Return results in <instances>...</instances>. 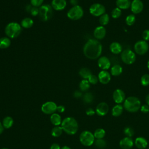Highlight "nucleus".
Instances as JSON below:
<instances>
[{"instance_id":"5701e85b","label":"nucleus","mask_w":149,"mask_h":149,"mask_svg":"<svg viewBox=\"0 0 149 149\" xmlns=\"http://www.w3.org/2000/svg\"><path fill=\"white\" fill-rule=\"evenodd\" d=\"M50 120L54 126H59L62 123V119L61 116L56 113H54L50 117Z\"/></svg>"},{"instance_id":"f3484780","label":"nucleus","mask_w":149,"mask_h":149,"mask_svg":"<svg viewBox=\"0 0 149 149\" xmlns=\"http://www.w3.org/2000/svg\"><path fill=\"white\" fill-rule=\"evenodd\" d=\"M98 78L99 81L103 84H108L111 79V74L109 72H108L106 70H101L98 75Z\"/></svg>"},{"instance_id":"37998d69","label":"nucleus","mask_w":149,"mask_h":149,"mask_svg":"<svg viewBox=\"0 0 149 149\" xmlns=\"http://www.w3.org/2000/svg\"><path fill=\"white\" fill-rule=\"evenodd\" d=\"M30 13L33 16H37L39 13V8L35 6L31 7L30 10Z\"/></svg>"},{"instance_id":"393cba45","label":"nucleus","mask_w":149,"mask_h":149,"mask_svg":"<svg viewBox=\"0 0 149 149\" xmlns=\"http://www.w3.org/2000/svg\"><path fill=\"white\" fill-rule=\"evenodd\" d=\"M123 71L122 66L119 64L114 65L111 69V74L113 76H119Z\"/></svg>"},{"instance_id":"79ce46f5","label":"nucleus","mask_w":149,"mask_h":149,"mask_svg":"<svg viewBox=\"0 0 149 149\" xmlns=\"http://www.w3.org/2000/svg\"><path fill=\"white\" fill-rule=\"evenodd\" d=\"M142 37L143 40L147 41L149 40V30H145L142 33Z\"/></svg>"},{"instance_id":"49530a36","label":"nucleus","mask_w":149,"mask_h":149,"mask_svg":"<svg viewBox=\"0 0 149 149\" xmlns=\"http://www.w3.org/2000/svg\"><path fill=\"white\" fill-rule=\"evenodd\" d=\"M65 107L63 106V105H59L57 107V109L56 111H58L60 113H62L65 111Z\"/></svg>"},{"instance_id":"de8ad7c7","label":"nucleus","mask_w":149,"mask_h":149,"mask_svg":"<svg viewBox=\"0 0 149 149\" xmlns=\"http://www.w3.org/2000/svg\"><path fill=\"white\" fill-rule=\"evenodd\" d=\"M61 148L60 147L59 145L57 143H53L51 147H50V149H61Z\"/></svg>"},{"instance_id":"3c124183","label":"nucleus","mask_w":149,"mask_h":149,"mask_svg":"<svg viewBox=\"0 0 149 149\" xmlns=\"http://www.w3.org/2000/svg\"><path fill=\"white\" fill-rule=\"evenodd\" d=\"M146 102L149 106V94H148L146 97Z\"/></svg>"},{"instance_id":"5fc2aeb1","label":"nucleus","mask_w":149,"mask_h":149,"mask_svg":"<svg viewBox=\"0 0 149 149\" xmlns=\"http://www.w3.org/2000/svg\"><path fill=\"white\" fill-rule=\"evenodd\" d=\"M147 68L149 69V60H148V62H147Z\"/></svg>"},{"instance_id":"b1692460","label":"nucleus","mask_w":149,"mask_h":149,"mask_svg":"<svg viewBox=\"0 0 149 149\" xmlns=\"http://www.w3.org/2000/svg\"><path fill=\"white\" fill-rule=\"evenodd\" d=\"M123 107L120 104H116L112 109V115L115 117L119 116L123 112Z\"/></svg>"},{"instance_id":"6ab92c4d","label":"nucleus","mask_w":149,"mask_h":149,"mask_svg":"<svg viewBox=\"0 0 149 149\" xmlns=\"http://www.w3.org/2000/svg\"><path fill=\"white\" fill-rule=\"evenodd\" d=\"M66 6V0H52L51 6L56 10H61Z\"/></svg>"},{"instance_id":"2eb2a0df","label":"nucleus","mask_w":149,"mask_h":149,"mask_svg":"<svg viewBox=\"0 0 149 149\" xmlns=\"http://www.w3.org/2000/svg\"><path fill=\"white\" fill-rule=\"evenodd\" d=\"M111 63L109 59L105 56L100 57L98 60V66L102 70L108 69L111 66Z\"/></svg>"},{"instance_id":"1a4fd4ad","label":"nucleus","mask_w":149,"mask_h":149,"mask_svg":"<svg viewBox=\"0 0 149 149\" xmlns=\"http://www.w3.org/2000/svg\"><path fill=\"white\" fill-rule=\"evenodd\" d=\"M149 45L147 41L144 40H140L137 41L134 45L135 52L140 55H143L146 54L148 50Z\"/></svg>"},{"instance_id":"c03bdc74","label":"nucleus","mask_w":149,"mask_h":149,"mask_svg":"<svg viewBox=\"0 0 149 149\" xmlns=\"http://www.w3.org/2000/svg\"><path fill=\"white\" fill-rule=\"evenodd\" d=\"M140 111L143 113H145L149 112V106L147 104L143 105L140 107Z\"/></svg>"},{"instance_id":"e433bc0d","label":"nucleus","mask_w":149,"mask_h":149,"mask_svg":"<svg viewBox=\"0 0 149 149\" xmlns=\"http://www.w3.org/2000/svg\"><path fill=\"white\" fill-rule=\"evenodd\" d=\"M122 14V11H121V9L118 8V7L114 8L112 12H111V15H112V17L114 19H118L119 18L120 15Z\"/></svg>"},{"instance_id":"c9c22d12","label":"nucleus","mask_w":149,"mask_h":149,"mask_svg":"<svg viewBox=\"0 0 149 149\" xmlns=\"http://www.w3.org/2000/svg\"><path fill=\"white\" fill-rule=\"evenodd\" d=\"M94 99V97L91 93H86L83 96V101L84 102L89 104L91 103Z\"/></svg>"},{"instance_id":"f704fd0d","label":"nucleus","mask_w":149,"mask_h":149,"mask_svg":"<svg viewBox=\"0 0 149 149\" xmlns=\"http://www.w3.org/2000/svg\"><path fill=\"white\" fill-rule=\"evenodd\" d=\"M141 84L143 86H148L149 85V74H144L141 77Z\"/></svg>"},{"instance_id":"aec40b11","label":"nucleus","mask_w":149,"mask_h":149,"mask_svg":"<svg viewBox=\"0 0 149 149\" xmlns=\"http://www.w3.org/2000/svg\"><path fill=\"white\" fill-rule=\"evenodd\" d=\"M135 146L139 149H144L147 147L148 141L143 137H138L134 141Z\"/></svg>"},{"instance_id":"c85d7f7f","label":"nucleus","mask_w":149,"mask_h":149,"mask_svg":"<svg viewBox=\"0 0 149 149\" xmlns=\"http://www.w3.org/2000/svg\"><path fill=\"white\" fill-rule=\"evenodd\" d=\"M34 24L33 20L30 17H26L23 19L21 22V26L26 29L30 28Z\"/></svg>"},{"instance_id":"a211bd4d","label":"nucleus","mask_w":149,"mask_h":149,"mask_svg":"<svg viewBox=\"0 0 149 149\" xmlns=\"http://www.w3.org/2000/svg\"><path fill=\"white\" fill-rule=\"evenodd\" d=\"M106 29L102 26L97 27L94 31V36L97 40H101L104 38L106 35Z\"/></svg>"},{"instance_id":"72a5a7b5","label":"nucleus","mask_w":149,"mask_h":149,"mask_svg":"<svg viewBox=\"0 0 149 149\" xmlns=\"http://www.w3.org/2000/svg\"><path fill=\"white\" fill-rule=\"evenodd\" d=\"M136 21V17L134 14H130L125 19V22L127 25L128 26H132L133 25Z\"/></svg>"},{"instance_id":"8fccbe9b","label":"nucleus","mask_w":149,"mask_h":149,"mask_svg":"<svg viewBox=\"0 0 149 149\" xmlns=\"http://www.w3.org/2000/svg\"><path fill=\"white\" fill-rule=\"evenodd\" d=\"M77 0H70V3L74 6H76V5H77Z\"/></svg>"},{"instance_id":"6e6552de","label":"nucleus","mask_w":149,"mask_h":149,"mask_svg":"<svg viewBox=\"0 0 149 149\" xmlns=\"http://www.w3.org/2000/svg\"><path fill=\"white\" fill-rule=\"evenodd\" d=\"M83 13L84 12L82 8L79 5H76L69 9L67 16L69 19L76 20L80 19L83 16Z\"/></svg>"},{"instance_id":"f03ea898","label":"nucleus","mask_w":149,"mask_h":149,"mask_svg":"<svg viewBox=\"0 0 149 149\" xmlns=\"http://www.w3.org/2000/svg\"><path fill=\"white\" fill-rule=\"evenodd\" d=\"M61 127L66 133L73 135L78 130V123L74 118L67 117L62 121Z\"/></svg>"},{"instance_id":"a19ab883","label":"nucleus","mask_w":149,"mask_h":149,"mask_svg":"<svg viewBox=\"0 0 149 149\" xmlns=\"http://www.w3.org/2000/svg\"><path fill=\"white\" fill-rule=\"evenodd\" d=\"M44 0H31V4L35 7L41 6V4L42 3Z\"/></svg>"},{"instance_id":"4c0bfd02","label":"nucleus","mask_w":149,"mask_h":149,"mask_svg":"<svg viewBox=\"0 0 149 149\" xmlns=\"http://www.w3.org/2000/svg\"><path fill=\"white\" fill-rule=\"evenodd\" d=\"M94 142H95V146L100 148H104L106 147V145H107L106 141L102 139H97Z\"/></svg>"},{"instance_id":"09e8293b","label":"nucleus","mask_w":149,"mask_h":149,"mask_svg":"<svg viewBox=\"0 0 149 149\" xmlns=\"http://www.w3.org/2000/svg\"><path fill=\"white\" fill-rule=\"evenodd\" d=\"M82 95V94L80 91H76L74 93V96L76 97V98H79Z\"/></svg>"},{"instance_id":"423d86ee","label":"nucleus","mask_w":149,"mask_h":149,"mask_svg":"<svg viewBox=\"0 0 149 149\" xmlns=\"http://www.w3.org/2000/svg\"><path fill=\"white\" fill-rule=\"evenodd\" d=\"M79 140L83 145L85 146H90L94 143L95 137L91 132L88 130H84L80 134Z\"/></svg>"},{"instance_id":"4d7b16f0","label":"nucleus","mask_w":149,"mask_h":149,"mask_svg":"<svg viewBox=\"0 0 149 149\" xmlns=\"http://www.w3.org/2000/svg\"><path fill=\"white\" fill-rule=\"evenodd\" d=\"M148 149H149V148H148Z\"/></svg>"},{"instance_id":"4468645a","label":"nucleus","mask_w":149,"mask_h":149,"mask_svg":"<svg viewBox=\"0 0 149 149\" xmlns=\"http://www.w3.org/2000/svg\"><path fill=\"white\" fill-rule=\"evenodd\" d=\"M109 111L108 105L104 102H100L98 104L95 109V112L99 116H104Z\"/></svg>"},{"instance_id":"f8f14e48","label":"nucleus","mask_w":149,"mask_h":149,"mask_svg":"<svg viewBox=\"0 0 149 149\" xmlns=\"http://www.w3.org/2000/svg\"><path fill=\"white\" fill-rule=\"evenodd\" d=\"M113 100L115 103L117 104H120L122 102H124L125 100V94L123 90L121 89H116L112 94Z\"/></svg>"},{"instance_id":"20e7f679","label":"nucleus","mask_w":149,"mask_h":149,"mask_svg":"<svg viewBox=\"0 0 149 149\" xmlns=\"http://www.w3.org/2000/svg\"><path fill=\"white\" fill-rule=\"evenodd\" d=\"M5 34L11 38H15L19 36L22 31V28L19 24L16 22L9 23L5 27Z\"/></svg>"},{"instance_id":"0eeeda50","label":"nucleus","mask_w":149,"mask_h":149,"mask_svg":"<svg viewBox=\"0 0 149 149\" xmlns=\"http://www.w3.org/2000/svg\"><path fill=\"white\" fill-rule=\"evenodd\" d=\"M120 58L123 63L127 65H131L136 61V54L133 51L127 49L122 51Z\"/></svg>"},{"instance_id":"864d4df0","label":"nucleus","mask_w":149,"mask_h":149,"mask_svg":"<svg viewBox=\"0 0 149 149\" xmlns=\"http://www.w3.org/2000/svg\"><path fill=\"white\" fill-rule=\"evenodd\" d=\"M61 149H71L69 147H68V146H63V147H62Z\"/></svg>"},{"instance_id":"f257e3e1","label":"nucleus","mask_w":149,"mask_h":149,"mask_svg":"<svg viewBox=\"0 0 149 149\" xmlns=\"http://www.w3.org/2000/svg\"><path fill=\"white\" fill-rule=\"evenodd\" d=\"M102 51V46L97 40L89 39L84 44L83 53L88 59H96L101 55Z\"/></svg>"},{"instance_id":"4be33fe9","label":"nucleus","mask_w":149,"mask_h":149,"mask_svg":"<svg viewBox=\"0 0 149 149\" xmlns=\"http://www.w3.org/2000/svg\"><path fill=\"white\" fill-rule=\"evenodd\" d=\"M130 0H116V6L120 9H127L130 7L131 5Z\"/></svg>"},{"instance_id":"c756f323","label":"nucleus","mask_w":149,"mask_h":149,"mask_svg":"<svg viewBox=\"0 0 149 149\" xmlns=\"http://www.w3.org/2000/svg\"><path fill=\"white\" fill-rule=\"evenodd\" d=\"M62 132H63V129L61 126H55L51 130V134L54 137H58L62 134Z\"/></svg>"},{"instance_id":"ddd939ff","label":"nucleus","mask_w":149,"mask_h":149,"mask_svg":"<svg viewBox=\"0 0 149 149\" xmlns=\"http://www.w3.org/2000/svg\"><path fill=\"white\" fill-rule=\"evenodd\" d=\"M144 5L141 0H133L130 5L131 11L133 14H139L142 12Z\"/></svg>"},{"instance_id":"58836bf2","label":"nucleus","mask_w":149,"mask_h":149,"mask_svg":"<svg viewBox=\"0 0 149 149\" xmlns=\"http://www.w3.org/2000/svg\"><path fill=\"white\" fill-rule=\"evenodd\" d=\"M123 132H124V134L126 136V137H132L134 134V131L133 129L131 127H126L124 129Z\"/></svg>"},{"instance_id":"ea45409f","label":"nucleus","mask_w":149,"mask_h":149,"mask_svg":"<svg viewBox=\"0 0 149 149\" xmlns=\"http://www.w3.org/2000/svg\"><path fill=\"white\" fill-rule=\"evenodd\" d=\"M88 80L89 83L90 84H95L99 81L98 77L96 76L95 75H94V74H91L90 76V77L88 79Z\"/></svg>"},{"instance_id":"2f4dec72","label":"nucleus","mask_w":149,"mask_h":149,"mask_svg":"<svg viewBox=\"0 0 149 149\" xmlns=\"http://www.w3.org/2000/svg\"><path fill=\"white\" fill-rule=\"evenodd\" d=\"M90 83H89L88 80H87V79L82 80L79 84V88H80V90H81L83 91H86L88 90L90 87Z\"/></svg>"},{"instance_id":"a18cd8bd","label":"nucleus","mask_w":149,"mask_h":149,"mask_svg":"<svg viewBox=\"0 0 149 149\" xmlns=\"http://www.w3.org/2000/svg\"><path fill=\"white\" fill-rule=\"evenodd\" d=\"M86 113L88 116H93L95 113V111L92 108H88L86 111Z\"/></svg>"},{"instance_id":"39448f33","label":"nucleus","mask_w":149,"mask_h":149,"mask_svg":"<svg viewBox=\"0 0 149 149\" xmlns=\"http://www.w3.org/2000/svg\"><path fill=\"white\" fill-rule=\"evenodd\" d=\"M39 16L42 21L46 22L49 20L53 15L52 8L51 5L45 4L39 8Z\"/></svg>"},{"instance_id":"473e14b6","label":"nucleus","mask_w":149,"mask_h":149,"mask_svg":"<svg viewBox=\"0 0 149 149\" xmlns=\"http://www.w3.org/2000/svg\"><path fill=\"white\" fill-rule=\"evenodd\" d=\"M109 22V15L107 13H104L100 17L99 22L100 24L102 26L107 25Z\"/></svg>"},{"instance_id":"9d476101","label":"nucleus","mask_w":149,"mask_h":149,"mask_svg":"<svg viewBox=\"0 0 149 149\" xmlns=\"http://www.w3.org/2000/svg\"><path fill=\"white\" fill-rule=\"evenodd\" d=\"M90 13L94 16H101L105 12V8L101 3H95L91 5L89 9Z\"/></svg>"},{"instance_id":"9b49d317","label":"nucleus","mask_w":149,"mask_h":149,"mask_svg":"<svg viewBox=\"0 0 149 149\" xmlns=\"http://www.w3.org/2000/svg\"><path fill=\"white\" fill-rule=\"evenodd\" d=\"M56 104L53 101H48L45 102L41 106V111L45 114H52L57 109Z\"/></svg>"},{"instance_id":"6e6d98bb","label":"nucleus","mask_w":149,"mask_h":149,"mask_svg":"<svg viewBox=\"0 0 149 149\" xmlns=\"http://www.w3.org/2000/svg\"><path fill=\"white\" fill-rule=\"evenodd\" d=\"M2 149H9V148H3Z\"/></svg>"},{"instance_id":"dca6fc26","label":"nucleus","mask_w":149,"mask_h":149,"mask_svg":"<svg viewBox=\"0 0 149 149\" xmlns=\"http://www.w3.org/2000/svg\"><path fill=\"white\" fill-rule=\"evenodd\" d=\"M133 140L129 137H125L119 141V146L122 149H130L133 146Z\"/></svg>"},{"instance_id":"7ed1b4c3","label":"nucleus","mask_w":149,"mask_h":149,"mask_svg":"<svg viewBox=\"0 0 149 149\" xmlns=\"http://www.w3.org/2000/svg\"><path fill=\"white\" fill-rule=\"evenodd\" d=\"M140 107L141 102L136 97H129L123 102V108L129 112H136L140 109Z\"/></svg>"},{"instance_id":"603ef678","label":"nucleus","mask_w":149,"mask_h":149,"mask_svg":"<svg viewBox=\"0 0 149 149\" xmlns=\"http://www.w3.org/2000/svg\"><path fill=\"white\" fill-rule=\"evenodd\" d=\"M3 125H2V123L0 122V134L3 132Z\"/></svg>"},{"instance_id":"7c9ffc66","label":"nucleus","mask_w":149,"mask_h":149,"mask_svg":"<svg viewBox=\"0 0 149 149\" xmlns=\"http://www.w3.org/2000/svg\"><path fill=\"white\" fill-rule=\"evenodd\" d=\"M93 134L94 136V137L97 139H103L105 135V131L102 128H98L94 131Z\"/></svg>"},{"instance_id":"a878e982","label":"nucleus","mask_w":149,"mask_h":149,"mask_svg":"<svg viewBox=\"0 0 149 149\" xmlns=\"http://www.w3.org/2000/svg\"><path fill=\"white\" fill-rule=\"evenodd\" d=\"M79 73L82 78H83L84 79H87V80H88V79L90 77V76L92 74L91 70L87 68H81L80 70Z\"/></svg>"},{"instance_id":"bb28decb","label":"nucleus","mask_w":149,"mask_h":149,"mask_svg":"<svg viewBox=\"0 0 149 149\" xmlns=\"http://www.w3.org/2000/svg\"><path fill=\"white\" fill-rule=\"evenodd\" d=\"M2 123L4 128L9 129L12 126L13 124V119L10 116H6L3 118Z\"/></svg>"},{"instance_id":"412c9836","label":"nucleus","mask_w":149,"mask_h":149,"mask_svg":"<svg viewBox=\"0 0 149 149\" xmlns=\"http://www.w3.org/2000/svg\"><path fill=\"white\" fill-rule=\"evenodd\" d=\"M109 49L112 54H118L122 52V47L120 43L118 42H113L109 45Z\"/></svg>"},{"instance_id":"cd10ccee","label":"nucleus","mask_w":149,"mask_h":149,"mask_svg":"<svg viewBox=\"0 0 149 149\" xmlns=\"http://www.w3.org/2000/svg\"><path fill=\"white\" fill-rule=\"evenodd\" d=\"M11 44L10 40L7 37H2L0 38V48L5 49L8 48Z\"/></svg>"}]
</instances>
